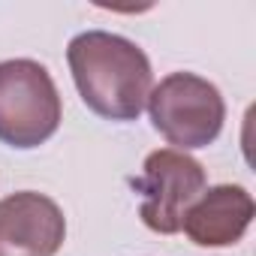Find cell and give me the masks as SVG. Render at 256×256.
Listing matches in <instances>:
<instances>
[{"label": "cell", "mask_w": 256, "mask_h": 256, "mask_svg": "<svg viewBox=\"0 0 256 256\" xmlns=\"http://www.w3.org/2000/svg\"><path fill=\"white\" fill-rule=\"evenodd\" d=\"M66 238V217L54 199L22 190L0 199V256H54Z\"/></svg>", "instance_id": "cell-5"}, {"label": "cell", "mask_w": 256, "mask_h": 256, "mask_svg": "<svg viewBox=\"0 0 256 256\" xmlns=\"http://www.w3.org/2000/svg\"><path fill=\"white\" fill-rule=\"evenodd\" d=\"M136 190L142 193V208H139L142 223L151 232L175 235L181 232L187 208L205 190V169L184 151L160 148L148 154Z\"/></svg>", "instance_id": "cell-4"}, {"label": "cell", "mask_w": 256, "mask_h": 256, "mask_svg": "<svg viewBox=\"0 0 256 256\" xmlns=\"http://www.w3.org/2000/svg\"><path fill=\"white\" fill-rule=\"evenodd\" d=\"M64 106L54 78L36 60L0 64V142L30 151L46 145L60 126Z\"/></svg>", "instance_id": "cell-2"}, {"label": "cell", "mask_w": 256, "mask_h": 256, "mask_svg": "<svg viewBox=\"0 0 256 256\" xmlns=\"http://www.w3.org/2000/svg\"><path fill=\"white\" fill-rule=\"evenodd\" d=\"M253 196L238 184H217L202 190V196L187 208L181 229L199 247H223L244 238L253 220Z\"/></svg>", "instance_id": "cell-6"}, {"label": "cell", "mask_w": 256, "mask_h": 256, "mask_svg": "<svg viewBox=\"0 0 256 256\" xmlns=\"http://www.w3.org/2000/svg\"><path fill=\"white\" fill-rule=\"evenodd\" d=\"M154 130L175 151L208 148L226 120V102L208 78L196 72H172L148 94Z\"/></svg>", "instance_id": "cell-3"}, {"label": "cell", "mask_w": 256, "mask_h": 256, "mask_svg": "<svg viewBox=\"0 0 256 256\" xmlns=\"http://www.w3.org/2000/svg\"><path fill=\"white\" fill-rule=\"evenodd\" d=\"M66 64L84 106L106 120H139L154 84L148 54L126 36L84 30L70 40Z\"/></svg>", "instance_id": "cell-1"}]
</instances>
